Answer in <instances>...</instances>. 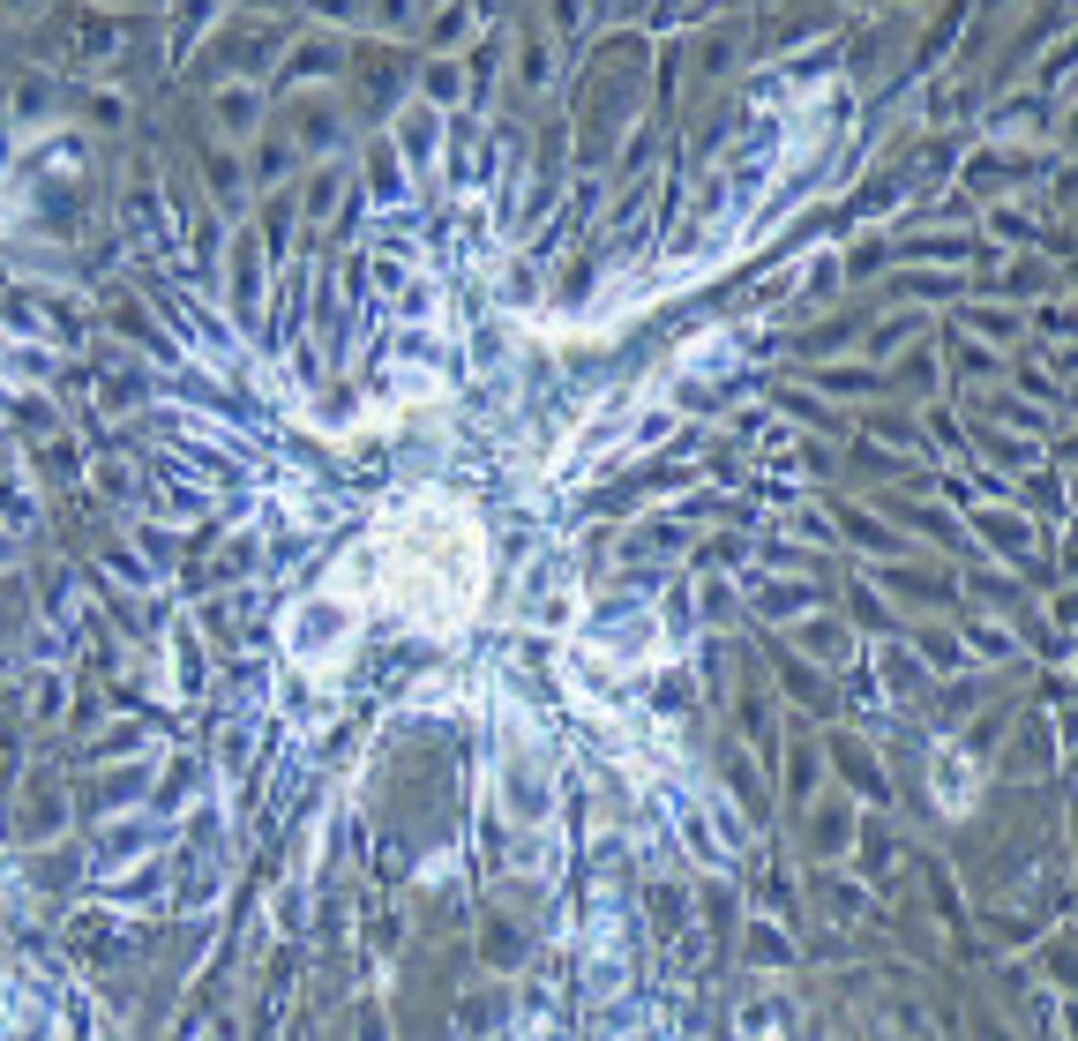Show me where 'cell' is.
I'll list each match as a JSON object with an SVG mask.
<instances>
[{"label":"cell","instance_id":"1","mask_svg":"<svg viewBox=\"0 0 1078 1041\" xmlns=\"http://www.w3.org/2000/svg\"><path fill=\"white\" fill-rule=\"evenodd\" d=\"M217 113H225V127H233V135H248V127H255V98H248V90H240V98L225 90V98H217Z\"/></svg>","mask_w":1078,"mask_h":1041}]
</instances>
